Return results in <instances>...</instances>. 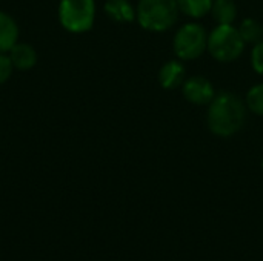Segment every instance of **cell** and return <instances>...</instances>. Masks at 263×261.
I'll use <instances>...</instances> for the list:
<instances>
[{
	"mask_svg": "<svg viewBox=\"0 0 263 261\" xmlns=\"http://www.w3.org/2000/svg\"><path fill=\"white\" fill-rule=\"evenodd\" d=\"M239 32L247 45H256L263 38V23L257 18L247 17L240 22Z\"/></svg>",
	"mask_w": 263,
	"mask_h": 261,
	"instance_id": "13",
	"label": "cell"
},
{
	"mask_svg": "<svg viewBox=\"0 0 263 261\" xmlns=\"http://www.w3.org/2000/svg\"><path fill=\"white\" fill-rule=\"evenodd\" d=\"M208 32L205 26L197 22H190L182 25L173 38V51L182 62L197 60L206 52Z\"/></svg>",
	"mask_w": 263,
	"mask_h": 261,
	"instance_id": "4",
	"label": "cell"
},
{
	"mask_svg": "<svg viewBox=\"0 0 263 261\" xmlns=\"http://www.w3.org/2000/svg\"><path fill=\"white\" fill-rule=\"evenodd\" d=\"M214 0H177L180 14L191 18H203L211 12Z\"/></svg>",
	"mask_w": 263,
	"mask_h": 261,
	"instance_id": "12",
	"label": "cell"
},
{
	"mask_svg": "<svg viewBox=\"0 0 263 261\" xmlns=\"http://www.w3.org/2000/svg\"><path fill=\"white\" fill-rule=\"evenodd\" d=\"M18 42L17 22L6 12L0 11V52H9Z\"/></svg>",
	"mask_w": 263,
	"mask_h": 261,
	"instance_id": "10",
	"label": "cell"
},
{
	"mask_svg": "<svg viewBox=\"0 0 263 261\" xmlns=\"http://www.w3.org/2000/svg\"><path fill=\"white\" fill-rule=\"evenodd\" d=\"M177 0H139L136 6V20L149 32L170 31L179 20Z\"/></svg>",
	"mask_w": 263,
	"mask_h": 261,
	"instance_id": "2",
	"label": "cell"
},
{
	"mask_svg": "<svg viewBox=\"0 0 263 261\" xmlns=\"http://www.w3.org/2000/svg\"><path fill=\"white\" fill-rule=\"evenodd\" d=\"M12 63L9 55H6L5 52H0V85L6 83L12 74Z\"/></svg>",
	"mask_w": 263,
	"mask_h": 261,
	"instance_id": "16",
	"label": "cell"
},
{
	"mask_svg": "<svg viewBox=\"0 0 263 261\" xmlns=\"http://www.w3.org/2000/svg\"><path fill=\"white\" fill-rule=\"evenodd\" d=\"M247 105L239 95L230 91H222L214 95L208 105L206 125L211 134L220 138L236 135L247 122Z\"/></svg>",
	"mask_w": 263,
	"mask_h": 261,
	"instance_id": "1",
	"label": "cell"
},
{
	"mask_svg": "<svg viewBox=\"0 0 263 261\" xmlns=\"http://www.w3.org/2000/svg\"><path fill=\"white\" fill-rule=\"evenodd\" d=\"M157 78L159 85L166 91L182 88L183 82L186 80V68L180 58H171L160 66Z\"/></svg>",
	"mask_w": 263,
	"mask_h": 261,
	"instance_id": "7",
	"label": "cell"
},
{
	"mask_svg": "<svg viewBox=\"0 0 263 261\" xmlns=\"http://www.w3.org/2000/svg\"><path fill=\"white\" fill-rule=\"evenodd\" d=\"M59 20L68 32H88L96 22V0H60Z\"/></svg>",
	"mask_w": 263,
	"mask_h": 261,
	"instance_id": "5",
	"label": "cell"
},
{
	"mask_svg": "<svg viewBox=\"0 0 263 261\" xmlns=\"http://www.w3.org/2000/svg\"><path fill=\"white\" fill-rule=\"evenodd\" d=\"M103 11L117 23H131L136 20V6H133L129 0H106Z\"/></svg>",
	"mask_w": 263,
	"mask_h": 261,
	"instance_id": "8",
	"label": "cell"
},
{
	"mask_svg": "<svg viewBox=\"0 0 263 261\" xmlns=\"http://www.w3.org/2000/svg\"><path fill=\"white\" fill-rule=\"evenodd\" d=\"M182 94L186 102L197 106H208L217 94L210 78L203 75H191L182 85Z\"/></svg>",
	"mask_w": 263,
	"mask_h": 261,
	"instance_id": "6",
	"label": "cell"
},
{
	"mask_svg": "<svg viewBox=\"0 0 263 261\" xmlns=\"http://www.w3.org/2000/svg\"><path fill=\"white\" fill-rule=\"evenodd\" d=\"M245 46L247 43L243 42L237 26L217 25L208 34L206 52L219 63H231L243 54Z\"/></svg>",
	"mask_w": 263,
	"mask_h": 261,
	"instance_id": "3",
	"label": "cell"
},
{
	"mask_svg": "<svg viewBox=\"0 0 263 261\" xmlns=\"http://www.w3.org/2000/svg\"><path fill=\"white\" fill-rule=\"evenodd\" d=\"M262 171H263V158H262Z\"/></svg>",
	"mask_w": 263,
	"mask_h": 261,
	"instance_id": "17",
	"label": "cell"
},
{
	"mask_svg": "<svg viewBox=\"0 0 263 261\" xmlns=\"http://www.w3.org/2000/svg\"><path fill=\"white\" fill-rule=\"evenodd\" d=\"M245 105L254 115L263 117V83H257L250 88L245 97Z\"/></svg>",
	"mask_w": 263,
	"mask_h": 261,
	"instance_id": "14",
	"label": "cell"
},
{
	"mask_svg": "<svg viewBox=\"0 0 263 261\" xmlns=\"http://www.w3.org/2000/svg\"><path fill=\"white\" fill-rule=\"evenodd\" d=\"M251 66H253L256 74L263 75V38L260 42H257L256 45H253V49H251Z\"/></svg>",
	"mask_w": 263,
	"mask_h": 261,
	"instance_id": "15",
	"label": "cell"
},
{
	"mask_svg": "<svg viewBox=\"0 0 263 261\" xmlns=\"http://www.w3.org/2000/svg\"><path fill=\"white\" fill-rule=\"evenodd\" d=\"M237 12L239 9L234 0H214L210 14L217 25H234Z\"/></svg>",
	"mask_w": 263,
	"mask_h": 261,
	"instance_id": "11",
	"label": "cell"
},
{
	"mask_svg": "<svg viewBox=\"0 0 263 261\" xmlns=\"http://www.w3.org/2000/svg\"><path fill=\"white\" fill-rule=\"evenodd\" d=\"M9 58L14 68L20 69V71H26L35 66L37 63V52L34 49V46H31L29 43H15L11 51H9Z\"/></svg>",
	"mask_w": 263,
	"mask_h": 261,
	"instance_id": "9",
	"label": "cell"
}]
</instances>
